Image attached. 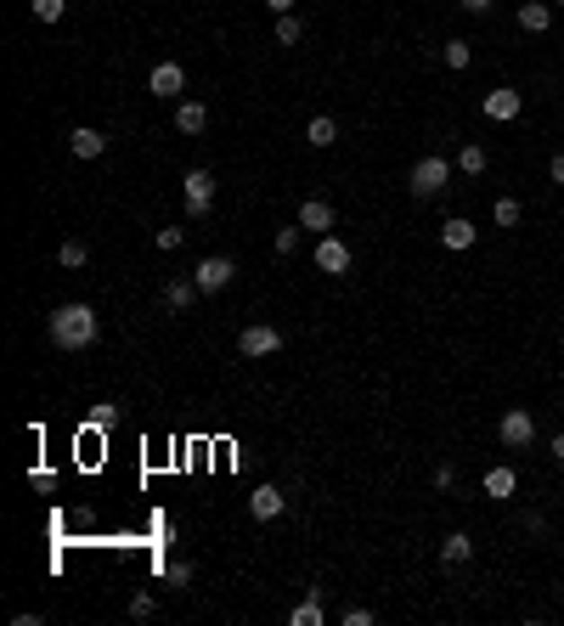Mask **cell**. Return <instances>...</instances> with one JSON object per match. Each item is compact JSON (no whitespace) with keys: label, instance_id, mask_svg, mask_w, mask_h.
<instances>
[{"label":"cell","instance_id":"27","mask_svg":"<svg viewBox=\"0 0 564 626\" xmlns=\"http://www.w3.org/2000/svg\"><path fill=\"white\" fill-rule=\"evenodd\" d=\"M153 243L164 248V255H175V248L186 243V232H181V226H158V232H153Z\"/></svg>","mask_w":564,"mask_h":626},{"label":"cell","instance_id":"11","mask_svg":"<svg viewBox=\"0 0 564 626\" xmlns=\"http://www.w3.org/2000/svg\"><path fill=\"white\" fill-rule=\"evenodd\" d=\"M282 508H288V496L277 486H255V491H248V514H255L260 525H265V519H277Z\"/></svg>","mask_w":564,"mask_h":626},{"label":"cell","instance_id":"12","mask_svg":"<svg viewBox=\"0 0 564 626\" xmlns=\"http://www.w3.org/2000/svg\"><path fill=\"white\" fill-rule=\"evenodd\" d=\"M514 23L525 29V34H548L553 29V6H548V0H525V6L514 12Z\"/></svg>","mask_w":564,"mask_h":626},{"label":"cell","instance_id":"7","mask_svg":"<svg viewBox=\"0 0 564 626\" xmlns=\"http://www.w3.org/2000/svg\"><path fill=\"white\" fill-rule=\"evenodd\" d=\"M317 271H327V277H345V271H350V243L333 237V232H322V243H317Z\"/></svg>","mask_w":564,"mask_h":626},{"label":"cell","instance_id":"5","mask_svg":"<svg viewBox=\"0 0 564 626\" xmlns=\"http://www.w3.org/2000/svg\"><path fill=\"white\" fill-rule=\"evenodd\" d=\"M497 441H503V446H531L536 441V417L525 407H508L503 424H497Z\"/></svg>","mask_w":564,"mask_h":626},{"label":"cell","instance_id":"22","mask_svg":"<svg viewBox=\"0 0 564 626\" xmlns=\"http://www.w3.org/2000/svg\"><path fill=\"white\" fill-rule=\"evenodd\" d=\"M457 170H463V175H486V148H479V141H469V148L457 153Z\"/></svg>","mask_w":564,"mask_h":626},{"label":"cell","instance_id":"32","mask_svg":"<svg viewBox=\"0 0 564 626\" xmlns=\"http://www.w3.org/2000/svg\"><path fill=\"white\" fill-rule=\"evenodd\" d=\"M452 486H457V469L441 463V469H434V491H452Z\"/></svg>","mask_w":564,"mask_h":626},{"label":"cell","instance_id":"34","mask_svg":"<svg viewBox=\"0 0 564 626\" xmlns=\"http://www.w3.org/2000/svg\"><path fill=\"white\" fill-rule=\"evenodd\" d=\"M260 6H265V12H277V17H288V12L300 6V0H260Z\"/></svg>","mask_w":564,"mask_h":626},{"label":"cell","instance_id":"37","mask_svg":"<svg viewBox=\"0 0 564 626\" xmlns=\"http://www.w3.org/2000/svg\"><path fill=\"white\" fill-rule=\"evenodd\" d=\"M553 457H559V463H564V434H559V441H553Z\"/></svg>","mask_w":564,"mask_h":626},{"label":"cell","instance_id":"35","mask_svg":"<svg viewBox=\"0 0 564 626\" xmlns=\"http://www.w3.org/2000/svg\"><path fill=\"white\" fill-rule=\"evenodd\" d=\"M345 626H372V610H345Z\"/></svg>","mask_w":564,"mask_h":626},{"label":"cell","instance_id":"36","mask_svg":"<svg viewBox=\"0 0 564 626\" xmlns=\"http://www.w3.org/2000/svg\"><path fill=\"white\" fill-rule=\"evenodd\" d=\"M463 12H491V0H463Z\"/></svg>","mask_w":564,"mask_h":626},{"label":"cell","instance_id":"29","mask_svg":"<svg viewBox=\"0 0 564 626\" xmlns=\"http://www.w3.org/2000/svg\"><path fill=\"white\" fill-rule=\"evenodd\" d=\"M62 12H68V0H34V17H40V23H57Z\"/></svg>","mask_w":564,"mask_h":626},{"label":"cell","instance_id":"33","mask_svg":"<svg viewBox=\"0 0 564 626\" xmlns=\"http://www.w3.org/2000/svg\"><path fill=\"white\" fill-rule=\"evenodd\" d=\"M548 181H553V186H564V153H553V158H548Z\"/></svg>","mask_w":564,"mask_h":626},{"label":"cell","instance_id":"23","mask_svg":"<svg viewBox=\"0 0 564 626\" xmlns=\"http://www.w3.org/2000/svg\"><path fill=\"white\" fill-rule=\"evenodd\" d=\"M164 587H170V593L192 587V565H186V559H175V565H164Z\"/></svg>","mask_w":564,"mask_h":626},{"label":"cell","instance_id":"4","mask_svg":"<svg viewBox=\"0 0 564 626\" xmlns=\"http://www.w3.org/2000/svg\"><path fill=\"white\" fill-rule=\"evenodd\" d=\"M237 350H243L248 362H260V356H277V350H282V333L271 327V322H255V327H243V333H237Z\"/></svg>","mask_w":564,"mask_h":626},{"label":"cell","instance_id":"3","mask_svg":"<svg viewBox=\"0 0 564 626\" xmlns=\"http://www.w3.org/2000/svg\"><path fill=\"white\" fill-rule=\"evenodd\" d=\"M181 192H186V220H203L215 209V175L209 170H186L181 175Z\"/></svg>","mask_w":564,"mask_h":626},{"label":"cell","instance_id":"24","mask_svg":"<svg viewBox=\"0 0 564 626\" xmlns=\"http://www.w3.org/2000/svg\"><path fill=\"white\" fill-rule=\"evenodd\" d=\"M300 40H305V23H300V17H294V12L277 17V46H300Z\"/></svg>","mask_w":564,"mask_h":626},{"label":"cell","instance_id":"28","mask_svg":"<svg viewBox=\"0 0 564 626\" xmlns=\"http://www.w3.org/2000/svg\"><path fill=\"white\" fill-rule=\"evenodd\" d=\"M153 615H158V598L153 593H136L130 598V621H153Z\"/></svg>","mask_w":564,"mask_h":626},{"label":"cell","instance_id":"15","mask_svg":"<svg viewBox=\"0 0 564 626\" xmlns=\"http://www.w3.org/2000/svg\"><path fill=\"white\" fill-rule=\"evenodd\" d=\"M474 237H479V232H474V220H463V215H452V220L441 226V243L452 248V255H463V248H474Z\"/></svg>","mask_w":564,"mask_h":626},{"label":"cell","instance_id":"8","mask_svg":"<svg viewBox=\"0 0 564 626\" xmlns=\"http://www.w3.org/2000/svg\"><path fill=\"white\" fill-rule=\"evenodd\" d=\"M148 91H153V96H164V102L181 96V91H186V68H181V62H158V68L148 74Z\"/></svg>","mask_w":564,"mask_h":626},{"label":"cell","instance_id":"16","mask_svg":"<svg viewBox=\"0 0 564 626\" xmlns=\"http://www.w3.org/2000/svg\"><path fill=\"white\" fill-rule=\"evenodd\" d=\"M288 621H294V626H322V621H327V615H322V587H305V598L288 610Z\"/></svg>","mask_w":564,"mask_h":626},{"label":"cell","instance_id":"25","mask_svg":"<svg viewBox=\"0 0 564 626\" xmlns=\"http://www.w3.org/2000/svg\"><path fill=\"white\" fill-rule=\"evenodd\" d=\"M57 260H62V265H68V271H79V265H85V260H91V248H85V243H79V237H68V243H62V248H57Z\"/></svg>","mask_w":564,"mask_h":626},{"label":"cell","instance_id":"14","mask_svg":"<svg viewBox=\"0 0 564 626\" xmlns=\"http://www.w3.org/2000/svg\"><path fill=\"white\" fill-rule=\"evenodd\" d=\"M519 491V474L508 469V463H497V469H486V496L491 503H508V496Z\"/></svg>","mask_w":564,"mask_h":626},{"label":"cell","instance_id":"31","mask_svg":"<svg viewBox=\"0 0 564 626\" xmlns=\"http://www.w3.org/2000/svg\"><path fill=\"white\" fill-rule=\"evenodd\" d=\"M113 424H119L113 407H96V412H91V429H113Z\"/></svg>","mask_w":564,"mask_h":626},{"label":"cell","instance_id":"38","mask_svg":"<svg viewBox=\"0 0 564 626\" xmlns=\"http://www.w3.org/2000/svg\"><path fill=\"white\" fill-rule=\"evenodd\" d=\"M559 12H564V0H559Z\"/></svg>","mask_w":564,"mask_h":626},{"label":"cell","instance_id":"21","mask_svg":"<svg viewBox=\"0 0 564 626\" xmlns=\"http://www.w3.org/2000/svg\"><path fill=\"white\" fill-rule=\"evenodd\" d=\"M441 62H446L452 74H463L469 62H474V46H469V40H446V46H441Z\"/></svg>","mask_w":564,"mask_h":626},{"label":"cell","instance_id":"6","mask_svg":"<svg viewBox=\"0 0 564 626\" xmlns=\"http://www.w3.org/2000/svg\"><path fill=\"white\" fill-rule=\"evenodd\" d=\"M232 277H237V265L226 260V255H209V260H198V271H192V282L203 288V294H220Z\"/></svg>","mask_w":564,"mask_h":626},{"label":"cell","instance_id":"17","mask_svg":"<svg viewBox=\"0 0 564 626\" xmlns=\"http://www.w3.org/2000/svg\"><path fill=\"white\" fill-rule=\"evenodd\" d=\"M175 130L181 136H203L209 130V108H203V102H181V108H175Z\"/></svg>","mask_w":564,"mask_h":626},{"label":"cell","instance_id":"18","mask_svg":"<svg viewBox=\"0 0 564 626\" xmlns=\"http://www.w3.org/2000/svg\"><path fill=\"white\" fill-rule=\"evenodd\" d=\"M198 294H203V288H198L192 277H170V282H164V305H170V310H186Z\"/></svg>","mask_w":564,"mask_h":626},{"label":"cell","instance_id":"10","mask_svg":"<svg viewBox=\"0 0 564 626\" xmlns=\"http://www.w3.org/2000/svg\"><path fill=\"white\" fill-rule=\"evenodd\" d=\"M333 220H339V215H333L327 198H305V203H300V226H305V232L322 237V232H333Z\"/></svg>","mask_w":564,"mask_h":626},{"label":"cell","instance_id":"26","mask_svg":"<svg viewBox=\"0 0 564 626\" xmlns=\"http://www.w3.org/2000/svg\"><path fill=\"white\" fill-rule=\"evenodd\" d=\"M491 220H497V226H519V220H525V209H519V198H497Z\"/></svg>","mask_w":564,"mask_h":626},{"label":"cell","instance_id":"1","mask_svg":"<svg viewBox=\"0 0 564 626\" xmlns=\"http://www.w3.org/2000/svg\"><path fill=\"white\" fill-rule=\"evenodd\" d=\"M96 310L91 305H57L51 317H46V333H51V344L57 350H91L96 344Z\"/></svg>","mask_w":564,"mask_h":626},{"label":"cell","instance_id":"13","mask_svg":"<svg viewBox=\"0 0 564 626\" xmlns=\"http://www.w3.org/2000/svg\"><path fill=\"white\" fill-rule=\"evenodd\" d=\"M68 153L91 164V158H102V153H108V136H102V130H91V124H79V130L68 136Z\"/></svg>","mask_w":564,"mask_h":626},{"label":"cell","instance_id":"30","mask_svg":"<svg viewBox=\"0 0 564 626\" xmlns=\"http://www.w3.org/2000/svg\"><path fill=\"white\" fill-rule=\"evenodd\" d=\"M294 248H300V226H282L277 232V255H294Z\"/></svg>","mask_w":564,"mask_h":626},{"label":"cell","instance_id":"9","mask_svg":"<svg viewBox=\"0 0 564 626\" xmlns=\"http://www.w3.org/2000/svg\"><path fill=\"white\" fill-rule=\"evenodd\" d=\"M519 108H525V96H519L514 85H497V91H486V119L508 124V119H519Z\"/></svg>","mask_w":564,"mask_h":626},{"label":"cell","instance_id":"20","mask_svg":"<svg viewBox=\"0 0 564 626\" xmlns=\"http://www.w3.org/2000/svg\"><path fill=\"white\" fill-rule=\"evenodd\" d=\"M305 141H310V148H333V141H339V124H333L327 113H317L305 124Z\"/></svg>","mask_w":564,"mask_h":626},{"label":"cell","instance_id":"2","mask_svg":"<svg viewBox=\"0 0 564 626\" xmlns=\"http://www.w3.org/2000/svg\"><path fill=\"white\" fill-rule=\"evenodd\" d=\"M412 198H441L446 192V186H452V164L441 158V153H429V158H417L412 164Z\"/></svg>","mask_w":564,"mask_h":626},{"label":"cell","instance_id":"19","mask_svg":"<svg viewBox=\"0 0 564 626\" xmlns=\"http://www.w3.org/2000/svg\"><path fill=\"white\" fill-rule=\"evenodd\" d=\"M469 559H474V541H469L463 531L441 536V565H469Z\"/></svg>","mask_w":564,"mask_h":626}]
</instances>
